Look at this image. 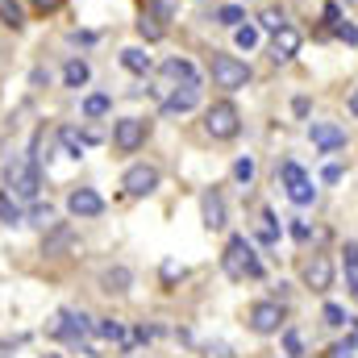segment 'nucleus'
<instances>
[{"instance_id": "1", "label": "nucleus", "mask_w": 358, "mask_h": 358, "mask_svg": "<svg viewBox=\"0 0 358 358\" xmlns=\"http://www.w3.org/2000/svg\"><path fill=\"white\" fill-rule=\"evenodd\" d=\"M221 267L229 279H263V263H259V255H255V246L246 242V238H229L225 242V255H221Z\"/></svg>"}, {"instance_id": "2", "label": "nucleus", "mask_w": 358, "mask_h": 358, "mask_svg": "<svg viewBox=\"0 0 358 358\" xmlns=\"http://www.w3.org/2000/svg\"><path fill=\"white\" fill-rule=\"evenodd\" d=\"M4 179H8V192L17 200H38L42 192V167L29 159V155H17L8 167H4Z\"/></svg>"}, {"instance_id": "3", "label": "nucleus", "mask_w": 358, "mask_h": 358, "mask_svg": "<svg viewBox=\"0 0 358 358\" xmlns=\"http://www.w3.org/2000/svg\"><path fill=\"white\" fill-rule=\"evenodd\" d=\"M238 129H242V113H238L234 100H217V104L204 108V134L208 138L229 142V138H238Z\"/></svg>"}, {"instance_id": "4", "label": "nucleus", "mask_w": 358, "mask_h": 358, "mask_svg": "<svg viewBox=\"0 0 358 358\" xmlns=\"http://www.w3.org/2000/svg\"><path fill=\"white\" fill-rule=\"evenodd\" d=\"M213 84L225 92H238L250 84V67L234 55H213Z\"/></svg>"}, {"instance_id": "5", "label": "nucleus", "mask_w": 358, "mask_h": 358, "mask_svg": "<svg viewBox=\"0 0 358 358\" xmlns=\"http://www.w3.org/2000/svg\"><path fill=\"white\" fill-rule=\"evenodd\" d=\"M246 321H250V329H255L259 338H271V334L283 329V308H279L275 300H259V304H250Z\"/></svg>"}, {"instance_id": "6", "label": "nucleus", "mask_w": 358, "mask_h": 358, "mask_svg": "<svg viewBox=\"0 0 358 358\" xmlns=\"http://www.w3.org/2000/svg\"><path fill=\"white\" fill-rule=\"evenodd\" d=\"M142 142H146V121H142V117H121V121H113V146H117L121 155H134Z\"/></svg>"}, {"instance_id": "7", "label": "nucleus", "mask_w": 358, "mask_h": 358, "mask_svg": "<svg viewBox=\"0 0 358 358\" xmlns=\"http://www.w3.org/2000/svg\"><path fill=\"white\" fill-rule=\"evenodd\" d=\"M121 187H125V196H150V192L159 187V167H150V163H134V167L121 176Z\"/></svg>"}, {"instance_id": "8", "label": "nucleus", "mask_w": 358, "mask_h": 358, "mask_svg": "<svg viewBox=\"0 0 358 358\" xmlns=\"http://www.w3.org/2000/svg\"><path fill=\"white\" fill-rule=\"evenodd\" d=\"M308 138H313V146L325 150V155H334V150L346 146V129L334 125V121H313V125H308Z\"/></svg>"}, {"instance_id": "9", "label": "nucleus", "mask_w": 358, "mask_h": 358, "mask_svg": "<svg viewBox=\"0 0 358 358\" xmlns=\"http://www.w3.org/2000/svg\"><path fill=\"white\" fill-rule=\"evenodd\" d=\"M300 275H304V287H313V292H329L334 287V263H329V255H313Z\"/></svg>"}, {"instance_id": "10", "label": "nucleus", "mask_w": 358, "mask_h": 358, "mask_svg": "<svg viewBox=\"0 0 358 358\" xmlns=\"http://www.w3.org/2000/svg\"><path fill=\"white\" fill-rule=\"evenodd\" d=\"M67 213L80 217V221H88V217H100V213H104V200H100V192H92V187H76V192L67 196Z\"/></svg>"}, {"instance_id": "11", "label": "nucleus", "mask_w": 358, "mask_h": 358, "mask_svg": "<svg viewBox=\"0 0 358 358\" xmlns=\"http://www.w3.org/2000/svg\"><path fill=\"white\" fill-rule=\"evenodd\" d=\"M296 55H300V29H296V25L275 29V34H271V59H275V63H287V59H296Z\"/></svg>"}, {"instance_id": "12", "label": "nucleus", "mask_w": 358, "mask_h": 358, "mask_svg": "<svg viewBox=\"0 0 358 358\" xmlns=\"http://www.w3.org/2000/svg\"><path fill=\"white\" fill-rule=\"evenodd\" d=\"M92 329V317H84V313H59V321L50 325V334L55 338H88Z\"/></svg>"}, {"instance_id": "13", "label": "nucleus", "mask_w": 358, "mask_h": 358, "mask_svg": "<svg viewBox=\"0 0 358 358\" xmlns=\"http://www.w3.org/2000/svg\"><path fill=\"white\" fill-rule=\"evenodd\" d=\"M200 213H204V225L208 229H225V200H221V192L217 187H208L204 196H200Z\"/></svg>"}, {"instance_id": "14", "label": "nucleus", "mask_w": 358, "mask_h": 358, "mask_svg": "<svg viewBox=\"0 0 358 358\" xmlns=\"http://www.w3.org/2000/svg\"><path fill=\"white\" fill-rule=\"evenodd\" d=\"M129 287H134V271H129V267H121V263H117V267L100 271V292H108V296H125Z\"/></svg>"}, {"instance_id": "15", "label": "nucleus", "mask_w": 358, "mask_h": 358, "mask_svg": "<svg viewBox=\"0 0 358 358\" xmlns=\"http://www.w3.org/2000/svg\"><path fill=\"white\" fill-rule=\"evenodd\" d=\"M163 80L183 84V88H200V71H196L187 59H167V63H163Z\"/></svg>"}, {"instance_id": "16", "label": "nucleus", "mask_w": 358, "mask_h": 358, "mask_svg": "<svg viewBox=\"0 0 358 358\" xmlns=\"http://www.w3.org/2000/svg\"><path fill=\"white\" fill-rule=\"evenodd\" d=\"M196 100H200V88H183V92L176 88V92L163 96V113H171V117H176V113H192Z\"/></svg>"}, {"instance_id": "17", "label": "nucleus", "mask_w": 358, "mask_h": 358, "mask_svg": "<svg viewBox=\"0 0 358 358\" xmlns=\"http://www.w3.org/2000/svg\"><path fill=\"white\" fill-rule=\"evenodd\" d=\"M71 242H76V234H71L67 225H50V229H46V242H42V255H63Z\"/></svg>"}, {"instance_id": "18", "label": "nucleus", "mask_w": 358, "mask_h": 358, "mask_svg": "<svg viewBox=\"0 0 358 358\" xmlns=\"http://www.w3.org/2000/svg\"><path fill=\"white\" fill-rule=\"evenodd\" d=\"M92 80V67L84 63V59H67V67H63V84L67 88H84Z\"/></svg>"}, {"instance_id": "19", "label": "nucleus", "mask_w": 358, "mask_h": 358, "mask_svg": "<svg viewBox=\"0 0 358 358\" xmlns=\"http://www.w3.org/2000/svg\"><path fill=\"white\" fill-rule=\"evenodd\" d=\"M121 67L134 71V76H146V71H150V55L138 50V46H125V50H121Z\"/></svg>"}, {"instance_id": "20", "label": "nucleus", "mask_w": 358, "mask_h": 358, "mask_svg": "<svg viewBox=\"0 0 358 358\" xmlns=\"http://www.w3.org/2000/svg\"><path fill=\"white\" fill-rule=\"evenodd\" d=\"M108 108H113V100H108L104 92H92V96H84V117H88V121H96V117H104Z\"/></svg>"}, {"instance_id": "21", "label": "nucleus", "mask_w": 358, "mask_h": 358, "mask_svg": "<svg viewBox=\"0 0 358 358\" xmlns=\"http://www.w3.org/2000/svg\"><path fill=\"white\" fill-rule=\"evenodd\" d=\"M0 21H4L8 29H21V25H25V8H21L17 0H0Z\"/></svg>"}, {"instance_id": "22", "label": "nucleus", "mask_w": 358, "mask_h": 358, "mask_svg": "<svg viewBox=\"0 0 358 358\" xmlns=\"http://www.w3.org/2000/svg\"><path fill=\"white\" fill-rule=\"evenodd\" d=\"M0 221L4 225H17L21 221V200L13 192H0Z\"/></svg>"}, {"instance_id": "23", "label": "nucleus", "mask_w": 358, "mask_h": 358, "mask_svg": "<svg viewBox=\"0 0 358 358\" xmlns=\"http://www.w3.org/2000/svg\"><path fill=\"white\" fill-rule=\"evenodd\" d=\"M279 176H283V187H287V192H296V187H304V183H308V176H304V167H300V163H283V167H279Z\"/></svg>"}, {"instance_id": "24", "label": "nucleus", "mask_w": 358, "mask_h": 358, "mask_svg": "<svg viewBox=\"0 0 358 358\" xmlns=\"http://www.w3.org/2000/svg\"><path fill=\"white\" fill-rule=\"evenodd\" d=\"M59 142H63V150H67L71 159H80V155H84V146H88V142L80 138V129H71V125H67V129L59 134Z\"/></svg>"}, {"instance_id": "25", "label": "nucleus", "mask_w": 358, "mask_h": 358, "mask_svg": "<svg viewBox=\"0 0 358 358\" xmlns=\"http://www.w3.org/2000/svg\"><path fill=\"white\" fill-rule=\"evenodd\" d=\"M259 25L275 34V29H283V25H287V17H283V8H275V4H271V8H263V13H259Z\"/></svg>"}, {"instance_id": "26", "label": "nucleus", "mask_w": 358, "mask_h": 358, "mask_svg": "<svg viewBox=\"0 0 358 358\" xmlns=\"http://www.w3.org/2000/svg\"><path fill=\"white\" fill-rule=\"evenodd\" d=\"M138 34H142L146 42H159V38H163V25H159V17L142 13V21H138Z\"/></svg>"}, {"instance_id": "27", "label": "nucleus", "mask_w": 358, "mask_h": 358, "mask_svg": "<svg viewBox=\"0 0 358 358\" xmlns=\"http://www.w3.org/2000/svg\"><path fill=\"white\" fill-rule=\"evenodd\" d=\"M234 42H238V50H255L259 46V29L255 25H238L234 29Z\"/></svg>"}, {"instance_id": "28", "label": "nucleus", "mask_w": 358, "mask_h": 358, "mask_svg": "<svg viewBox=\"0 0 358 358\" xmlns=\"http://www.w3.org/2000/svg\"><path fill=\"white\" fill-rule=\"evenodd\" d=\"M96 334H100V338H108V342H125V325H121V321H113V317H104V321L96 325Z\"/></svg>"}, {"instance_id": "29", "label": "nucleus", "mask_w": 358, "mask_h": 358, "mask_svg": "<svg viewBox=\"0 0 358 358\" xmlns=\"http://www.w3.org/2000/svg\"><path fill=\"white\" fill-rule=\"evenodd\" d=\"M255 171H259V167H255V159H250V155L234 163V179H238L242 187H250V179H255Z\"/></svg>"}, {"instance_id": "30", "label": "nucleus", "mask_w": 358, "mask_h": 358, "mask_svg": "<svg viewBox=\"0 0 358 358\" xmlns=\"http://www.w3.org/2000/svg\"><path fill=\"white\" fill-rule=\"evenodd\" d=\"M242 17H246V13H242V4H221V13H217V21H221V25H229V29H238V25H242Z\"/></svg>"}, {"instance_id": "31", "label": "nucleus", "mask_w": 358, "mask_h": 358, "mask_svg": "<svg viewBox=\"0 0 358 358\" xmlns=\"http://www.w3.org/2000/svg\"><path fill=\"white\" fill-rule=\"evenodd\" d=\"M259 242H263V246H275V242H279V225H275V217H271V213H263V225H259Z\"/></svg>"}, {"instance_id": "32", "label": "nucleus", "mask_w": 358, "mask_h": 358, "mask_svg": "<svg viewBox=\"0 0 358 358\" xmlns=\"http://www.w3.org/2000/svg\"><path fill=\"white\" fill-rule=\"evenodd\" d=\"M29 225H38V229H50V225H55V208H50V204H38V208L29 213Z\"/></svg>"}, {"instance_id": "33", "label": "nucleus", "mask_w": 358, "mask_h": 358, "mask_svg": "<svg viewBox=\"0 0 358 358\" xmlns=\"http://www.w3.org/2000/svg\"><path fill=\"white\" fill-rule=\"evenodd\" d=\"M350 317H346V308L342 304H325V325H334V329H342Z\"/></svg>"}, {"instance_id": "34", "label": "nucleus", "mask_w": 358, "mask_h": 358, "mask_svg": "<svg viewBox=\"0 0 358 358\" xmlns=\"http://www.w3.org/2000/svg\"><path fill=\"white\" fill-rule=\"evenodd\" d=\"M283 350H287L292 358H296V355H304V338H300L296 329H283Z\"/></svg>"}, {"instance_id": "35", "label": "nucleus", "mask_w": 358, "mask_h": 358, "mask_svg": "<svg viewBox=\"0 0 358 358\" xmlns=\"http://www.w3.org/2000/svg\"><path fill=\"white\" fill-rule=\"evenodd\" d=\"M287 196H292L296 204H313V200H317V187H313V183H304V187H296V192H287Z\"/></svg>"}, {"instance_id": "36", "label": "nucleus", "mask_w": 358, "mask_h": 358, "mask_svg": "<svg viewBox=\"0 0 358 358\" xmlns=\"http://www.w3.org/2000/svg\"><path fill=\"white\" fill-rule=\"evenodd\" d=\"M292 238H296V242H308V238H313L308 221H292Z\"/></svg>"}, {"instance_id": "37", "label": "nucleus", "mask_w": 358, "mask_h": 358, "mask_svg": "<svg viewBox=\"0 0 358 358\" xmlns=\"http://www.w3.org/2000/svg\"><path fill=\"white\" fill-rule=\"evenodd\" d=\"M338 34H342L350 46H358V25H346V21H338Z\"/></svg>"}, {"instance_id": "38", "label": "nucleus", "mask_w": 358, "mask_h": 358, "mask_svg": "<svg viewBox=\"0 0 358 358\" xmlns=\"http://www.w3.org/2000/svg\"><path fill=\"white\" fill-rule=\"evenodd\" d=\"M342 255H346V267L355 271L358 267V242H346V250H342Z\"/></svg>"}, {"instance_id": "39", "label": "nucleus", "mask_w": 358, "mask_h": 358, "mask_svg": "<svg viewBox=\"0 0 358 358\" xmlns=\"http://www.w3.org/2000/svg\"><path fill=\"white\" fill-rule=\"evenodd\" d=\"M321 179H325V183H338V179H342V167H338V163H329V167L321 171Z\"/></svg>"}, {"instance_id": "40", "label": "nucleus", "mask_w": 358, "mask_h": 358, "mask_svg": "<svg viewBox=\"0 0 358 358\" xmlns=\"http://www.w3.org/2000/svg\"><path fill=\"white\" fill-rule=\"evenodd\" d=\"M325 21L338 25V21H342V8H338V4H325Z\"/></svg>"}, {"instance_id": "41", "label": "nucleus", "mask_w": 358, "mask_h": 358, "mask_svg": "<svg viewBox=\"0 0 358 358\" xmlns=\"http://www.w3.org/2000/svg\"><path fill=\"white\" fill-rule=\"evenodd\" d=\"M29 4H34V8H42V13H55L63 0H29Z\"/></svg>"}, {"instance_id": "42", "label": "nucleus", "mask_w": 358, "mask_h": 358, "mask_svg": "<svg viewBox=\"0 0 358 358\" xmlns=\"http://www.w3.org/2000/svg\"><path fill=\"white\" fill-rule=\"evenodd\" d=\"M292 108H296V117H304V113H308V100H304V96H296V100H292Z\"/></svg>"}, {"instance_id": "43", "label": "nucleus", "mask_w": 358, "mask_h": 358, "mask_svg": "<svg viewBox=\"0 0 358 358\" xmlns=\"http://www.w3.org/2000/svg\"><path fill=\"white\" fill-rule=\"evenodd\" d=\"M134 338H138V342H150V338H155V329H146V325H138V329H134Z\"/></svg>"}, {"instance_id": "44", "label": "nucleus", "mask_w": 358, "mask_h": 358, "mask_svg": "<svg viewBox=\"0 0 358 358\" xmlns=\"http://www.w3.org/2000/svg\"><path fill=\"white\" fill-rule=\"evenodd\" d=\"M346 108H350V117H358V88L350 92V104H346Z\"/></svg>"}, {"instance_id": "45", "label": "nucleus", "mask_w": 358, "mask_h": 358, "mask_svg": "<svg viewBox=\"0 0 358 358\" xmlns=\"http://www.w3.org/2000/svg\"><path fill=\"white\" fill-rule=\"evenodd\" d=\"M208 355H213V358H229V350H225V346H213Z\"/></svg>"}, {"instance_id": "46", "label": "nucleus", "mask_w": 358, "mask_h": 358, "mask_svg": "<svg viewBox=\"0 0 358 358\" xmlns=\"http://www.w3.org/2000/svg\"><path fill=\"white\" fill-rule=\"evenodd\" d=\"M0 358H13V350H8V346H0Z\"/></svg>"}, {"instance_id": "47", "label": "nucleus", "mask_w": 358, "mask_h": 358, "mask_svg": "<svg viewBox=\"0 0 358 358\" xmlns=\"http://www.w3.org/2000/svg\"><path fill=\"white\" fill-rule=\"evenodd\" d=\"M42 358H59V355H42Z\"/></svg>"}]
</instances>
